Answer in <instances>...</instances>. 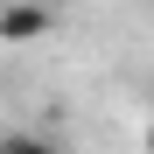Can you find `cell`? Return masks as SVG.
<instances>
[{"label": "cell", "mask_w": 154, "mask_h": 154, "mask_svg": "<svg viewBox=\"0 0 154 154\" xmlns=\"http://www.w3.org/2000/svg\"><path fill=\"white\" fill-rule=\"evenodd\" d=\"M147 154H154V126H147Z\"/></svg>", "instance_id": "cell-3"}, {"label": "cell", "mask_w": 154, "mask_h": 154, "mask_svg": "<svg viewBox=\"0 0 154 154\" xmlns=\"http://www.w3.org/2000/svg\"><path fill=\"white\" fill-rule=\"evenodd\" d=\"M0 154H63L49 133H0Z\"/></svg>", "instance_id": "cell-2"}, {"label": "cell", "mask_w": 154, "mask_h": 154, "mask_svg": "<svg viewBox=\"0 0 154 154\" xmlns=\"http://www.w3.org/2000/svg\"><path fill=\"white\" fill-rule=\"evenodd\" d=\"M0 7H7V0H0Z\"/></svg>", "instance_id": "cell-4"}, {"label": "cell", "mask_w": 154, "mask_h": 154, "mask_svg": "<svg viewBox=\"0 0 154 154\" xmlns=\"http://www.w3.org/2000/svg\"><path fill=\"white\" fill-rule=\"evenodd\" d=\"M49 28H56V7L49 0H7L0 7V42H35Z\"/></svg>", "instance_id": "cell-1"}]
</instances>
